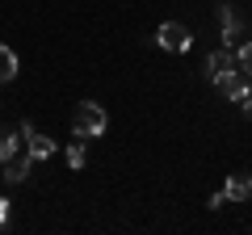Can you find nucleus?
Listing matches in <instances>:
<instances>
[{"mask_svg":"<svg viewBox=\"0 0 252 235\" xmlns=\"http://www.w3.org/2000/svg\"><path fill=\"white\" fill-rule=\"evenodd\" d=\"M235 59H240V72H244V76H252V38L235 46Z\"/></svg>","mask_w":252,"mask_h":235,"instance_id":"f8f14e48","label":"nucleus"},{"mask_svg":"<svg viewBox=\"0 0 252 235\" xmlns=\"http://www.w3.org/2000/svg\"><path fill=\"white\" fill-rule=\"evenodd\" d=\"M231 72H240V59H235L231 46H223V51L206 55V80H210V84H219L223 76H231Z\"/></svg>","mask_w":252,"mask_h":235,"instance_id":"20e7f679","label":"nucleus"},{"mask_svg":"<svg viewBox=\"0 0 252 235\" xmlns=\"http://www.w3.org/2000/svg\"><path fill=\"white\" fill-rule=\"evenodd\" d=\"M72 130H76V139H101L109 130V114L97 101H80L72 114Z\"/></svg>","mask_w":252,"mask_h":235,"instance_id":"f257e3e1","label":"nucleus"},{"mask_svg":"<svg viewBox=\"0 0 252 235\" xmlns=\"http://www.w3.org/2000/svg\"><path fill=\"white\" fill-rule=\"evenodd\" d=\"M240 105H244V118H248V122H252V92H248V97L240 101Z\"/></svg>","mask_w":252,"mask_h":235,"instance_id":"2eb2a0df","label":"nucleus"},{"mask_svg":"<svg viewBox=\"0 0 252 235\" xmlns=\"http://www.w3.org/2000/svg\"><path fill=\"white\" fill-rule=\"evenodd\" d=\"M13 80H17V55L0 42V84H13Z\"/></svg>","mask_w":252,"mask_h":235,"instance_id":"1a4fd4ad","label":"nucleus"},{"mask_svg":"<svg viewBox=\"0 0 252 235\" xmlns=\"http://www.w3.org/2000/svg\"><path fill=\"white\" fill-rule=\"evenodd\" d=\"M0 227H9V198H0Z\"/></svg>","mask_w":252,"mask_h":235,"instance_id":"4468645a","label":"nucleus"},{"mask_svg":"<svg viewBox=\"0 0 252 235\" xmlns=\"http://www.w3.org/2000/svg\"><path fill=\"white\" fill-rule=\"evenodd\" d=\"M17 130H21V139H26V151L34 155V160H51V155H55V139H51V135H42L34 122H21Z\"/></svg>","mask_w":252,"mask_h":235,"instance_id":"7ed1b4c3","label":"nucleus"},{"mask_svg":"<svg viewBox=\"0 0 252 235\" xmlns=\"http://www.w3.org/2000/svg\"><path fill=\"white\" fill-rule=\"evenodd\" d=\"M219 206H227V193H223V189L210 193V210H219Z\"/></svg>","mask_w":252,"mask_h":235,"instance_id":"ddd939ff","label":"nucleus"},{"mask_svg":"<svg viewBox=\"0 0 252 235\" xmlns=\"http://www.w3.org/2000/svg\"><path fill=\"white\" fill-rule=\"evenodd\" d=\"M223 193H227V202H244V198H252V172H235V176H227Z\"/></svg>","mask_w":252,"mask_h":235,"instance_id":"6e6552de","label":"nucleus"},{"mask_svg":"<svg viewBox=\"0 0 252 235\" xmlns=\"http://www.w3.org/2000/svg\"><path fill=\"white\" fill-rule=\"evenodd\" d=\"M156 46H160V51H172V55H185L189 46H193V29L181 26V21H164V26L156 29Z\"/></svg>","mask_w":252,"mask_h":235,"instance_id":"f03ea898","label":"nucleus"},{"mask_svg":"<svg viewBox=\"0 0 252 235\" xmlns=\"http://www.w3.org/2000/svg\"><path fill=\"white\" fill-rule=\"evenodd\" d=\"M34 155H13V160H4V172H0V176H4V181H9V185H21V181H26V176H30V168H34Z\"/></svg>","mask_w":252,"mask_h":235,"instance_id":"0eeeda50","label":"nucleus"},{"mask_svg":"<svg viewBox=\"0 0 252 235\" xmlns=\"http://www.w3.org/2000/svg\"><path fill=\"white\" fill-rule=\"evenodd\" d=\"M215 88L223 92L227 101H235V105H240V101L252 92V76H244V72H231V76H223V80H219Z\"/></svg>","mask_w":252,"mask_h":235,"instance_id":"423d86ee","label":"nucleus"},{"mask_svg":"<svg viewBox=\"0 0 252 235\" xmlns=\"http://www.w3.org/2000/svg\"><path fill=\"white\" fill-rule=\"evenodd\" d=\"M215 13H219V26H223V46H231V51H235V46L244 42V21L235 17V9L227 4V0H223V4H215Z\"/></svg>","mask_w":252,"mask_h":235,"instance_id":"39448f33","label":"nucleus"},{"mask_svg":"<svg viewBox=\"0 0 252 235\" xmlns=\"http://www.w3.org/2000/svg\"><path fill=\"white\" fill-rule=\"evenodd\" d=\"M21 130H9V126H4V122H0V164H4V160H13V155H17V143H21Z\"/></svg>","mask_w":252,"mask_h":235,"instance_id":"9d476101","label":"nucleus"},{"mask_svg":"<svg viewBox=\"0 0 252 235\" xmlns=\"http://www.w3.org/2000/svg\"><path fill=\"white\" fill-rule=\"evenodd\" d=\"M84 143H89V139H76V143L67 147V164H72V172L84 168V160H89V155H84Z\"/></svg>","mask_w":252,"mask_h":235,"instance_id":"9b49d317","label":"nucleus"}]
</instances>
